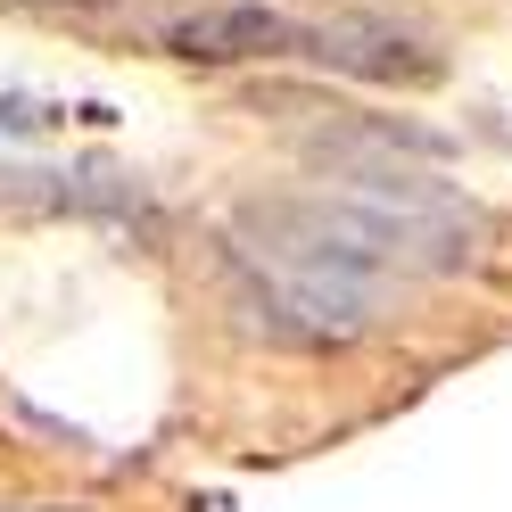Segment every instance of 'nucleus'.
I'll return each mask as SVG.
<instances>
[{
  "label": "nucleus",
  "mask_w": 512,
  "mask_h": 512,
  "mask_svg": "<svg viewBox=\"0 0 512 512\" xmlns=\"http://www.w3.org/2000/svg\"><path fill=\"white\" fill-rule=\"evenodd\" d=\"M397 265L372 248V232L339 199H248L223 240V290L232 314L298 356H331L380 314V281Z\"/></svg>",
  "instance_id": "1"
},
{
  "label": "nucleus",
  "mask_w": 512,
  "mask_h": 512,
  "mask_svg": "<svg viewBox=\"0 0 512 512\" xmlns=\"http://www.w3.org/2000/svg\"><path fill=\"white\" fill-rule=\"evenodd\" d=\"M306 58H323V67L339 75H364V83H438L446 58L430 42L397 34V25H372V17H339V25H314V34H298Z\"/></svg>",
  "instance_id": "2"
},
{
  "label": "nucleus",
  "mask_w": 512,
  "mask_h": 512,
  "mask_svg": "<svg viewBox=\"0 0 512 512\" xmlns=\"http://www.w3.org/2000/svg\"><path fill=\"white\" fill-rule=\"evenodd\" d=\"M306 25H290L281 9H256V0H232V9H199V17H182L166 50L190 58V67H240V58H281V50H298Z\"/></svg>",
  "instance_id": "3"
},
{
  "label": "nucleus",
  "mask_w": 512,
  "mask_h": 512,
  "mask_svg": "<svg viewBox=\"0 0 512 512\" xmlns=\"http://www.w3.org/2000/svg\"><path fill=\"white\" fill-rule=\"evenodd\" d=\"M17 9H108V0H17Z\"/></svg>",
  "instance_id": "4"
},
{
  "label": "nucleus",
  "mask_w": 512,
  "mask_h": 512,
  "mask_svg": "<svg viewBox=\"0 0 512 512\" xmlns=\"http://www.w3.org/2000/svg\"><path fill=\"white\" fill-rule=\"evenodd\" d=\"M9 512H83V504H9Z\"/></svg>",
  "instance_id": "5"
}]
</instances>
